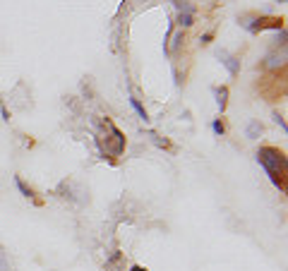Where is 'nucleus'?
<instances>
[{
  "instance_id": "12",
  "label": "nucleus",
  "mask_w": 288,
  "mask_h": 271,
  "mask_svg": "<svg viewBox=\"0 0 288 271\" xmlns=\"http://www.w3.org/2000/svg\"><path fill=\"white\" fill-rule=\"evenodd\" d=\"M130 271H147V269H142V266H132Z\"/></svg>"
},
{
  "instance_id": "1",
  "label": "nucleus",
  "mask_w": 288,
  "mask_h": 271,
  "mask_svg": "<svg viewBox=\"0 0 288 271\" xmlns=\"http://www.w3.org/2000/svg\"><path fill=\"white\" fill-rule=\"evenodd\" d=\"M257 161H259V166L267 170V176H269V180L274 183V187H279L281 192L286 190V185H283L286 156H283V152L276 149V146H262L257 152Z\"/></svg>"
},
{
  "instance_id": "7",
  "label": "nucleus",
  "mask_w": 288,
  "mask_h": 271,
  "mask_svg": "<svg viewBox=\"0 0 288 271\" xmlns=\"http://www.w3.org/2000/svg\"><path fill=\"white\" fill-rule=\"evenodd\" d=\"M15 185H17V190L22 192L24 197H29V200H31V197H34V190H31V187H27V185H24V180H22V178H19V176L15 178Z\"/></svg>"
},
{
  "instance_id": "11",
  "label": "nucleus",
  "mask_w": 288,
  "mask_h": 271,
  "mask_svg": "<svg viewBox=\"0 0 288 271\" xmlns=\"http://www.w3.org/2000/svg\"><path fill=\"white\" fill-rule=\"evenodd\" d=\"M211 39H214V34H204L200 41H202V43H211Z\"/></svg>"
},
{
  "instance_id": "8",
  "label": "nucleus",
  "mask_w": 288,
  "mask_h": 271,
  "mask_svg": "<svg viewBox=\"0 0 288 271\" xmlns=\"http://www.w3.org/2000/svg\"><path fill=\"white\" fill-rule=\"evenodd\" d=\"M211 130H214V132H216L218 137L226 132V128H224V122H221V120H214V122H211Z\"/></svg>"
},
{
  "instance_id": "4",
  "label": "nucleus",
  "mask_w": 288,
  "mask_h": 271,
  "mask_svg": "<svg viewBox=\"0 0 288 271\" xmlns=\"http://www.w3.org/2000/svg\"><path fill=\"white\" fill-rule=\"evenodd\" d=\"M214 94H216L218 111L224 113V111H226V106H228V87H216V89H214Z\"/></svg>"
},
{
  "instance_id": "10",
  "label": "nucleus",
  "mask_w": 288,
  "mask_h": 271,
  "mask_svg": "<svg viewBox=\"0 0 288 271\" xmlns=\"http://www.w3.org/2000/svg\"><path fill=\"white\" fill-rule=\"evenodd\" d=\"M0 271H8V259H5V252L0 248Z\"/></svg>"
},
{
  "instance_id": "2",
  "label": "nucleus",
  "mask_w": 288,
  "mask_h": 271,
  "mask_svg": "<svg viewBox=\"0 0 288 271\" xmlns=\"http://www.w3.org/2000/svg\"><path fill=\"white\" fill-rule=\"evenodd\" d=\"M216 58H218V60H221V63H224V65H226V67H228V72H231L233 77H235V75H238V72H240V60H238V58H235V56H231L228 51H218V53H216Z\"/></svg>"
},
{
  "instance_id": "9",
  "label": "nucleus",
  "mask_w": 288,
  "mask_h": 271,
  "mask_svg": "<svg viewBox=\"0 0 288 271\" xmlns=\"http://www.w3.org/2000/svg\"><path fill=\"white\" fill-rule=\"evenodd\" d=\"M274 122H276V125H281V130H283V132H286V120H283V115H279V113H274Z\"/></svg>"
},
{
  "instance_id": "6",
  "label": "nucleus",
  "mask_w": 288,
  "mask_h": 271,
  "mask_svg": "<svg viewBox=\"0 0 288 271\" xmlns=\"http://www.w3.org/2000/svg\"><path fill=\"white\" fill-rule=\"evenodd\" d=\"M130 104H132V108H135V111H137V115H140V118L144 120V122H147V120H149V115H147V111H144V106L140 104V98H135V96H130Z\"/></svg>"
},
{
  "instance_id": "3",
  "label": "nucleus",
  "mask_w": 288,
  "mask_h": 271,
  "mask_svg": "<svg viewBox=\"0 0 288 271\" xmlns=\"http://www.w3.org/2000/svg\"><path fill=\"white\" fill-rule=\"evenodd\" d=\"M192 22H195V8L190 5V8L180 10V15H178V24H180V27H192Z\"/></svg>"
},
{
  "instance_id": "5",
  "label": "nucleus",
  "mask_w": 288,
  "mask_h": 271,
  "mask_svg": "<svg viewBox=\"0 0 288 271\" xmlns=\"http://www.w3.org/2000/svg\"><path fill=\"white\" fill-rule=\"evenodd\" d=\"M245 135H248V139H257V137L262 135V125H259V120H250Z\"/></svg>"
}]
</instances>
